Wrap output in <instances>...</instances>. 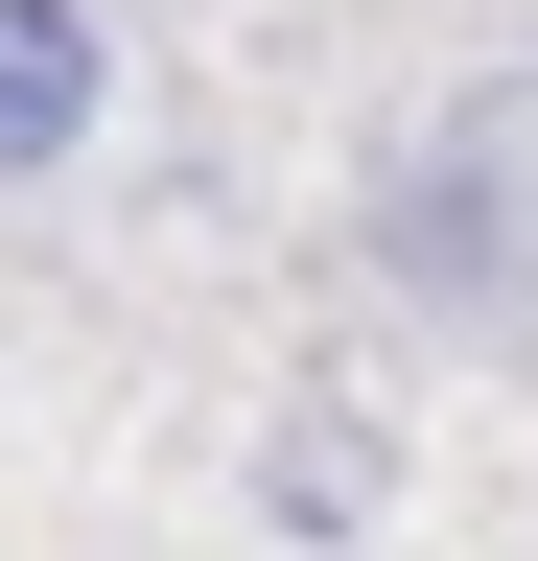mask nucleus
Instances as JSON below:
<instances>
[{"label":"nucleus","instance_id":"f03ea898","mask_svg":"<svg viewBox=\"0 0 538 561\" xmlns=\"http://www.w3.org/2000/svg\"><path fill=\"white\" fill-rule=\"evenodd\" d=\"M94 117H117V24L94 0H0V187L94 164Z\"/></svg>","mask_w":538,"mask_h":561},{"label":"nucleus","instance_id":"7ed1b4c3","mask_svg":"<svg viewBox=\"0 0 538 561\" xmlns=\"http://www.w3.org/2000/svg\"><path fill=\"white\" fill-rule=\"evenodd\" d=\"M257 515H282L305 561H352V538L398 515V445H375V398H282V421H257Z\"/></svg>","mask_w":538,"mask_h":561},{"label":"nucleus","instance_id":"f257e3e1","mask_svg":"<svg viewBox=\"0 0 538 561\" xmlns=\"http://www.w3.org/2000/svg\"><path fill=\"white\" fill-rule=\"evenodd\" d=\"M352 257L398 280V305L492 328V305H515V187H492V140H422V164H375V210H352Z\"/></svg>","mask_w":538,"mask_h":561}]
</instances>
